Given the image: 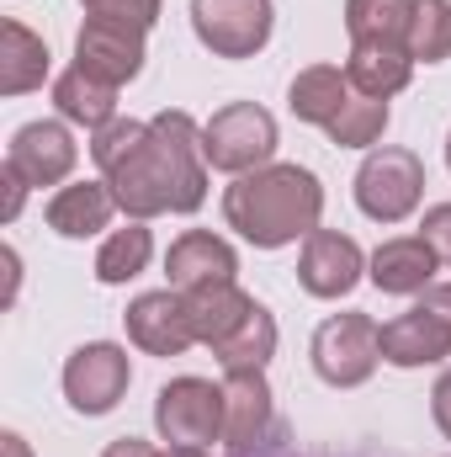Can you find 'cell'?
I'll return each instance as SVG.
<instances>
[{
	"label": "cell",
	"instance_id": "cell-3",
	"mask_svg": "<svg viewBox=\"0 0 451 457\" xmlns=\"http://www.w3.org/2000/svg\"><path fill=\"white\" fill-rule=\"evenodd\" d=\"M425 197V160L414 149L398 144H377L366 149L361 170H356V208L372 224H404Z\"/></svg>",
	"mask_w": 451,
	"mask_h": 457
},
{
	"label": "cell",
	"instance_id": "cell-34",
	"mask_svg": "<svg viewBox=\"0 0 451 457\" xmlns=\"http://www.w3.org/2000/svg\"><path fill=\"white\" fill-rule=\"evenodd\" d=\"M420 303H425V309H436V314H441V320L451 325V282H430Z\"/></svg>",
	"mask_w": 451,
	"mask_h": 457
},
{
	"label": "cell",
	"instance_id": "cell-17",
	"mask_svg": "<svg viewBox=\"0 0 451 457\" xmlns=\"http://www.w3.org/2000/svg\"><path fill=\"white\" fill-rule=\"evenodd\" d=\"M271 426V383L266 372H224V442L255 447Z\"/></svg>",
	"mask_w": 451,
	"mask_h": 457
},
{
	"label": "cell",
	"instance_id": "cell-24",
	"mask_svg": "<svg viewBox=\"0 0 451 457\" xmlns=\"http://www.w3.org/2000/svg\"><path fill=\"white\" fill-rule=\"evenodd\" d=\"M213 356H218L224 372H266V361L276 356V320H271V309L255 303L250 320H244Z\"/></svg>",
	"mask_w": 451,
	"mask_h": 457
},
{
	"label": "cell",
	"instance_id": "cell-30",
	"mask_svg": "<svg viewBox=\"0 0 451 457\" xmlns=\"http://www.w3.org/2000/svg\"><path fill=\"white\" fill-rule=\"evenodd\" d=\"M420 239L436 250V261L451 266V203H436L430 213H425V224H420Z\"/></svg>",
	"mask_w": 451,
	"mask_h": 457
},
{
	"label": "cell",
	"instance_id": "cell-5",
	"mask_svg": "<svg viewBox=\"0 0 451 457\" xmlns=\"http://www.w3.org/2000/svg\"><path fill=\"white\" fill-rule=\"evenodd\" d=\"M314 372L330 383V388H361L377 361H382V325L372 314H330L319 330H314Z\"/></svg>",
	"mask_w": 451,
	"mask_h": 457
},
{
	"label": "cell",
	"instance_id": "cell-20",
	"mask_svg": "<svg viewBox=\"0 0 451 457\" xmlns=\"http://www.w3.org/2000/svg\"><path fill=\"white\" fill-rule=\"evenodd\" d=\"M350 96H356V86L345 80V70H335V64H308V70H298L292 86H287L292 117H298V122H314V128H330Z\"/></svg>",
	"mask_w": 451,
	"mask_h": 457
},
{
	"label": "cell",
	"instance_id": "cell-15",
	"mask_svg": "<svg viewBox=\"0 0 451 457\" xmlns=\"http://www.w3.org/2000/svg\"><path fill=\"white\" fill-rule=\"evenodd\" d=\"M436 250L420 239V234H398V239H382L377 250H372V261H366V277H372V287L377 293H398V298H409V293H425L430 282H436Z\"/></svg>",
	"mask_w": 451,
	"mask_h": 457
},
{
	"label": "cell",
	"instance_id": "cell-7",
	"mask_svg": "<svg viewBox=\"0 0 451 457\" xmlns=\"http://www.w3.org/2000/svg\"><path fill=\"white\" fill-rule=\"evenodd\" d=\"M271 0H192V32L213 59H255L271 43Z\"/></svg>",
	"mask_w": 451,
	"mask_h": 457
},
{
	"label": "cell",
	"instance_id": "cell-25",
	"mask_svg": "<svg viewBox=\"0 0 451 457\" xmlns=\"http://www.w3.org/2000/svg\"><path fill=\"white\" fill-rule=\"evenodd\" d=\"M404 48L414 64H441L451 59V0H414Z\"/></svg>",
	"mask_w": 451,
	"mask_h": 457
},
{
	"label": "cell",
	"instance_id": "cell-35",
	"mask_svg": "<svg viewBox=\"0 0 451 457\" xmlns=\"http://www.w3.org/2000/svg\"><path fill=\"white\" fill-rule=\"evenodd\" d=\"M0 453H5V457H32V447H27L16 431H5V436H0Z\"/></svg>",
	"mask_w": 451,
	"mask_h": 457
},
{
	"label": "cell",
	"instance_id": "cell-22",
	"mask_svg": "<svg viewBox=\"0 0 451 457\" xmlns=\"http://www.w3.org/2000/svg\"><path fill=\"white\" fill-rule=\"evenodd\" d=\"M53 107H59L64 122H80V128L96 133V128H107L117 117V86L86 75V70H64L53 80Z\"/></svg>",
	"mask_w": 451,
	"mask_h": 457
},
{
	"label": "cell",
	"instance_id": "cell-31",
	"mask_svg": "<svg viewBox=\"0 0 451 457\" xmlns=\"http://www.w3.org/2000/svg\"><path fill=\"white\" fill-rule=\"evenodd\" d=\"M0 187H5V208H0V219H5V224H16V213H21V203H27V181H21V176L5 165Z\"/></svg>",
	"mask_w": 451,
	"mask_h": 457
},
{
	"label": "cell",
	"instance_id": "cell-21",
	"mask_svg": "<svg viewBox=\"0 0 451 457\" xmlns=\"http://www.w3.org/2000/svg\"><path fill=\"white\" fill-rule=\"evenodd\" d=\"M48 80V43L21 27L16 16L0 21V91L5 96H27Z\"/></svg>",
	"mask_w": 451,
	"mask_h": 457
},
{
	"label": "cell",
	"instance_id": "cell-33",
	"mask_svg": "<svg viewBox=\"0 0 451 457\" xmlns=\"http://www.w3.org/2000/svg\"><path fill=\"white\" fill-rule=\"evenodd\" d=\"M102 457H160L149 442H138V436H117V442H107V453Z\"/></svg>",
	"mask_w": 451,
	"mask_h": 457
},
{
	"label": "cell",
	"instance_id": "cell-29",
	"mask_svg": "<svg viewBox=\"0 0 451 457\" xmlns=\"http://www.w3.org/2000/svg\"><path fill=\"white\" fill-rule=\"evenodd\" d=\"M80 5H86L91 16H117V21H133V27L149 32V27L160 21V5H165V0H80Z\"/></svg>",
	"mask_w": 451,
	"mask_h": 457
},
{
	"label": "cell",
	"instance_id": "cell-26",
	"mask_svg": "<svg viewBox=\"0 0 451 457\" xmlns=\"http://www.w3.org/2000/svg\"><path fill=\"white\" fill-rule=\"evenodd\" d=\"M409 16H414V0H345V32H350V43H366V37L404 43Z\"/></svg>",
	"mask_w": 451,
	"mask_h": 457
},
{
	"label": "cell",
	"instance_id": "cell-23",
	"mask_svg": "<svg viewBox=\"0 0 451 457\" xmlns=\"http://www.w3.org/2000/svg\"><path fill=\"white\" fill-rule=\"evenodd\" d=\"M149 255H154V234H149L144 219H133L127 228H112V234L102 239V250H96V282H102V287L133 282V277L149 266Z\"/></svg>",
	"mask_w": 451,
	"mask_h": 457
},
{
	"label": "cell",
	"instance_id": "cell-18",
	"mask_svg": "<svg viewBox=\"0 0 451 457\" xmlns=\"http://www.w3.org/2000/svg\"><path fill=\"white\" fill-rule=\"evenodd\" d=\"M117 197L107 181H75V187H59L48 197V228L59 239H91L112 224Z\"/></svg>",
	"mask_w": 451,
	"mask_h": 457
},
{
	"label": "cell",
	"instance_id": "cell-36",
	"mask_svg": "<svg viewBox=\"0 0 451 457\" xmlns=\"http://www.w3.org/2000/svg\"><path fill=\"white\" fill-rule=\"evenodd\" d=\"M160 457H208V447H170V453H160Z\"/></svg>",
	"mask_w": 451,
	"mask_h": 457
},
{
	"label": "cell",
	"instance_id": "cell-8",
	"mask_svg": "<svg viewBox=\"0 0 451 457\" xmlns=\"http://www.w3.org/2000/svg\"><path fill=\"white\" fill-rule=\"evenodd\" d=\"M133 383V361L117 341H86L64 361V399L80 415H112Z\"/></svg>",
	"mask_w": 451,
	"mask_h": 457
},
{
	"label": "cell",
	"instance_id": "cell-12",
	"mask_svg": "<svg viewBox=\"0 0 451 457\" xmlns=\"http://www.w3.org/2000/svg\"><path fill=\"white\" fill-rule=\"evenodd\" d=\"M127 325V341L149 356H181L186 345H197L192 336V320H186V298L176 287H160V293H138L122 314Z\"/></svg>",
	"mask_w": 451,
	"mask_h": 457
},
{
	"label": "cell",
	"instance_id": "cell-2",
	"mask_svg": "<svg viewBox=\"0 0 451 457\" xmlns=\"http://www.w3.org/2000/svg\"><path fill=\"white\" fill-rule=\"evenodd\" d=\"M324 213V187L308 165H260L250 176H234L224 192V219L255 250H282L292 239H308Z\"/></svg>",
	"mask_w": 451,
	"mask_h": 457
},
{
	"label": "cell",
	"instance_id": "cell-16",
	"mask_svg": "<svg viewBox=\"0 0 451 457\" xmlns=\"http://www.w3.org/2000/svg\"><path fill=\"white\" fill-rule=\"evenodd\" d=\"M345 80L361 91V96H398L409 80H414V59L404 43L393 37H366V43H350V59H345Z\"/></svg>",
	"mask_w": 451,
	"mask_h": 457
},
{
	"label": "cell",
	"instance_id": "cell-14",
	"mask_svg": "<svg viewBox=\"0 0 451 457\" xmlns=\"http://www.w3.org/2000/svg\"><path fill=\"white\" fill-rule=\"evenodd\" d=\"M447 356H451V325L425 303H414V309H404L398 320L382 325V361H393V367H430V361H447Z\"/></svg>",
	"mask_w": 451,
	"mask_h": 457
},
{
	"label": "cell",
	"instance_id": "cell-28",
	"mask_svg": "<svg viewBox=\"0 0 451 457\" xmlns=\"http://www.w3.org/2000/svg\"><path fill=\"white\" fill-rule=\"evenodd\" d=\"M144 133H149V122H138V117H112L107 128H96V133H91V160L102 165V176L117 170V165L144 144Z\"/></svg>",
	"mask_w": 451,
	"mask_h": 457
},
{
	"label": "cell",
	"instance_id": "cell-32",
	"mask_svg": "<svg viewBox=\"0 0 451 457\" xmlns=\"http://www.w3.org/2000/svg\"><path fill=\"white\" fill-rule=\"evenodd\" d=\"M430 415H436V426L451 436V372H441V383L430 388Z\"/></svg>",
	"mask_w": 451,
	"mask_h": 457
},
{
	"label": "cell",
	"instance_id": "cell-27",
	"mask_svg": "<svg viewBox=\"0 0 451 457\" xmlns=\"http://www.w3.org/2000/svg\"><path fill=\"white\" fill-rule=\"evenodd\" d=\"M388 102H377V96H350L345 107H340V117L324 128L330 138H335L340 149H377V138L388 133Z\"/></svg>",
	"mask_w": 451,
	"mask_h": 457
},
{
	"label": "cell",
	"instance_id": "cell-11",
	"mask_svg": "<svg viewBox=\"0 0 451 457\" xmlns=\"http://www.w3.org/2000/svg\"><path fill=\"white\" fill-rule=\"evenodd\" d=\"M366 271V255L350 234L340 228H314L303 239V255H298V287L308 298H345Z\"/></svg>",
	"mask_w": 451,
	"mask_h": 457
},
{
	"label": "cell",
	"instance_id": "cell-1",
	"mask_svg": "<svg viewBox=\"0 0 451 457\" xmlns=\"http://www.w3.org/2000/svg\"><path fill=\"white\" fill-rule=\"evenodd\" d=\"M117 208L127 219H160V213H197L208 203V154L202 128L192 112H154L144 144L107 170Z\"/></svg>",
	"mask_w": 451,
	"mask_h": 457
},
{
	"label": "cell",
	"instance_id": "cell-4",
	"mask_svg": "<svg viewBox=\"0 0 451 457\" xmlns=\"http://www.w3.org/2000/svg\"><path fill=\"white\" fill-rule=\"evenodd\" d=\"M202 154L224 176H250L276 154V117L260 102H228L202 122Z\"/></svg>",
	"mask_w": 451,
	"mask_h": 457
},
{
	"label": "cell",
	"instance_id": "cell-10",
	"mask_svg": "<svg viewBox=\"0 0 451 457\" xmlns=\"http://www.w3.org/2000/svg\"><path fill=\"white\" fill-rule=\"evenodd\" d=\"M75 160H80V144H75V133H70L64 122H53V117L21 122V128L11 133V149H5V165H11L27 187H59V181H70Z\"/></svg>",
	"mask_w": 451,
	"mask_h": 457
},
{
	"label": "cell",
	"instance_id": "cell-13",
	"mask_svg": "<svg viewBox=\"0 0 451 457\" xmlns=\"http://www.w3.org/2000/svg\"><path fill=\"white\" fill-rule=\"evenodd\" d=\"M239 271V255L224 234L213 228H186L181 239H170L165 250V277L176 293H197V287H213V282H234Z\"/></svg>",
	"mask_w": 451,
	"mask_h": 457
},
{
	"label": "cell",
	"instance_id": "cell-6",
	"mask_svg": "<svg viewBox=\"0 0 451 457\" xmlns=\"http://www.w3.org/2000/svg\"><path fill=\"white\" fill-rule=\"evenodd\" d=\"M154 431L170 447H213V442H224V383L170 378L154 394Z\"/></svg>",
	"mask_w": 451,
	"mask_h": 457
},
{
	"label": "cell",
	"instance_id": "cell-9",
	"mask_svg": "<svg viewBox=\"0 0 451 457\" xmlns=\"http://www.w3.org/2000/svg\"><path fill=\"white\" fill-rule=\"evenodd\" d=\"M75 70L122 91L144 70V27L117 21V16H86V27L75 32Z\"/></svg>",
	"mask_w": 451,
	"mask_h": 457
},
{
	"label": "cell",
	"instance_id": "cell-37",
	"mask_svg": "<svg viewBox=\"0 0 451 457\" xmlns=\"http://www.w3.org/2000/svg\"><path fill=\"white\" fill-rule=\"evenodd\" d=\"M447 165H451V133H447Z\"/></svg>",
	"mask_w": 451,
	"mask_h": 457
},
{
	"label": "cell",
	"instance_id": "cell-19",
	"mask_svg": "<svg viewBox=\"0 0 451 457\" xmlns=\"http://www.w3.org/2000/svg\"><path fill=\"white\" fill-rule=\"evenodd\" d=\"M186 298V320H192V336L202 345H218L250 320V309H255V298L239 287V282H213V287H197V293H181Z\"/></svg>",
	"mask_w": 451,
	"mask_h": 457
}]
</instances>
